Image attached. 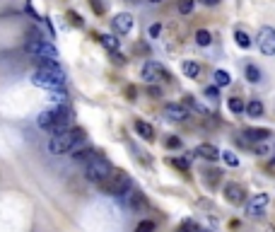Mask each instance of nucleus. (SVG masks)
<instances>
[{"mask_svg": "<svg viewBox=\"0 0 275 232\" xmlns=\"http://www.w3.org/2000/svg\"><path fill=\"white\" fill-rule=\"evenodd\" d=\"M119 201L126 205L128 211H135V213H138V211H145V208H147V198H145V194H143L138 186H130L126 194L119 196Z\"/></svg>", "mask_w": 275, "mask_h": 232, "instance_id": "0eeeda50", "label": "nucleus"}, {"mask_svg": "<svg viewBox=\"0 0 275 232\" xmlns=\"http://www.w3.org/2000/svg\"><path fill=\"white\" fill-rule=\"evenodd\" d=\"M68 17H70V22H73L75 27H82V17H80L77 12H73V10H68Z\"/></svg>", "mask_w": 275, "mask_h": 232, "instance_id": "2f4dec72", "label": "nucleus"}, {"mask_svg": "<svg viewBox=\"0 0 275 232\" xmlns=\"http://www.w3.org/2000/svg\"><path fill=\"white\" fill-rule=\"evenodd\" d=\"M135 232H155V223H152V220H140Z\"/></svg>", "mask_w": 275, "mask_h": 232, "instance_id": "c756f323", "label": "nucleus"}, {"mask_svg": "<svg viewBox=\"0 0 275 232\" xmlns=\"http://www.w3.org/2000/svg\"><path fill=\"white\" fill-rule=\"evenodd\" d=\"M133 15H128V12H119L116 17L111 19V29H114V34H119V37H126L130 29H133Z\"/></svg>", "mask_w": 275, "mask_h": 232, "instance_id": "9d476101", "label": "nucleus"}, {"mask_svg": "<svg viewBox=\"0 0 275 232\" xmlns=\"http://www.w3.org/2000/svg\"><path fill=\"white\" fill-rule=\"evenodd\" d=\"M37 123H39V128L51 131V123H53V109H51V112H41V114H39Z\"/></svg>", "mask_w": 275, "mask_h": 232, "instance_id": "4be33fe9", "label": "nucleus"}, {"mask_svg": "<svg viewBox=\"0 0 275 232\" xmlns=\"http://www.w3.org/2000/svg\"><path fill=\"white\" fill-rule=\"evenodd\" d=\"M234 41H237L239 48H251V37L244 29H234Z\"/></svg>", "mask_w": 275, "mask_h": 232, "instance_id": "412c9836", "label": "nucleus"}, {"mask_svg": "<svg viewBox=\"0 0 275 232\" xmlns=\"http://www.w3.org/2000/svg\"><path fill=\"white\" fill-rule=\"evenodd\" d=\"M212 78H215V85H217V87H227V85L232 83V78H229L227 70H215Z\"/></svg>", "mask_w": 275, "mask_h": 232, "instance_id": "b1692460", "label": "nucleus"}, {"mask_svg": "<svg viewBox=\"0 0 275 232\" xmlns=\"http://www.w3.org/2000/svg\"><path fill=\"white\" fill-rule=\"evenodd\" d=\"M94 155H97V152H94L92 148H80L77 152H73V160H75V162H80V165H87Z\"/></svg>", "mask_w": 275, "mask_h": 232, "instance_id": "6ab92c4d", "label": "nucleus"}, {"mask_svg": "<svg viewBox=\"0 0 275 232\" xmlns=\"http://www.w3.org/2000/svg\"><path fill=\"white\" fill-rule=\"evenodd\" d=\"M256 44H258V48H261V54L273 56L275 54V29L273 27H263L261 32H258Z\"/></svg>", "mask_w": 275, "mask_h": 232, "instance_id": "1a4fd4ad", "label": "nucleus"}, {"mask_svg": "<svg viewBox=\"0 0 275 232\" xmlns=\"http://www.w3.org/2000/svg\"><path fill=\"white\" fill-rule=\"evenodd\" d=\"M172 165H176V167H181L183 172L188 169V162H186V160H181V158H174V160H172Z\"/></svg>", "mask_w": 275, "mask_h": 232, "instance_id": "c9c22d12", "label": "nucleus"}, {"mask_svg": "<svg viewBox=\"0 0 275 232\" xmlns=\"http://www.w3.org/2000/svg\"><path fill=\"white\" fill-rule=\"evenodd\" d=\"M73 109L68 107V104H61V107H56L53 109V123H51V131L48 133H63V131H70V123H73Z\"/></svg>", "mask_w": 275, "mask_h": 232, "instance_id": "39448f33", "label": "nucleus"}, {"mask_svg": "<svg viewBox=\"0 0 275 232\" xmlns=\"http://www.w3.org/2000/svg\"><path fill=\"white\" fill-rule=\"evenodd\" d=\"M92 10H94V15H104V5H101L99 0H90Z\"/></svg>", "mask_w": 275, "mask_h": 232, "instance_id": "f704fd0d", "label": "nucleus"}, {"mask_svg": "<svg viewBox=\"0 0 275 232\" xmlns=\"http://www.w3.org/2000/svg\"><path fill=\"white\" fill-rule=\"evenodd\" d=\"M164 114H167V119L169 121H186L188 119V112H186L183 104H167Z\"/></svg>", "mask_w": 275, "mask_h": 232, "instance_id": "4468645a", "label": "nucleus"}, {"mask_svg": "<svg viewBox=\"0 0 275 232\" xmlns=\"http://www.w3.org/2000/svg\"><path fill=\"white\" fill-rule=\"evenodd\" d=\"M246 80L249 83H261L263 78H261V70H258L256 65H246Z\"/></svg>", "mask_w": 275, "mask_h": 232, "instance_id": "bb28decb", "label": "nucleus"}, {"mask_svg": "<svg viewBox=\"0 0 275 232\" xmlns=\"http://www.w3.org/2000/svg\"><path fill=\"white\" fill-rule=\"evenodd\" d=\"M205 97H208V99H212V102H217V97H220L217 85H215V87H205Z\"/></svg>", "mask_w": 275, "mask_h": 232, "instance_id": "7c9ffc66", "label": "nucleus"}, {"mask_svg": "<svg viewBox=\"0 0 275 232\" xmlns=\"http://www.w3.org/2000/svg\"><path fill=\"white\" fill-rule=\"evenodd\" d=\"M222 160L227 162L229 167H237V165H239V158L232 152V150H225V152H222Z\"/></svg>", "mask_w": 275, "mask_h": 232, "instance_id": "cd10ccee", "label": "nucleus"}, {"mask_svg": "<svg viewBox=\"0 0 275 232\" xmlns=\"http://www.w3.org/2000/svg\"><path fill=\"white\" fill-rule=\"evenodd\" d=\"M205 174H208V184H210V186L220 182V172H217V169H215V172L210 169V172H205Z\"/></svg>", "mask_w": 275, "mask_h": 232, "instance_id": "473e14b6", "label": "nucleus"}, {"mask_svg": "<svg viewBox=\"0 0 275 232\" xmlns=\"http://www.w3.org/2000/svg\"><path fill=\"white\" fill-rule=\"evenodd\" d=\"M225 198H227V203L232 205H239L246 201V191H244V186L237 184V182H229L225 184Z\"/></svg>", "mask_w": 275, "mask_h": 232, "instance_id": "9b49d317", "label": "nucleus"}, {"mask_svg": "<svg viewBox=\"0 0 275 232\" xmlns=\"http://www.w3.org/2000/svg\"><path fill=\"white\" fill-rule=\"evenodd\" d=\"M179 232H210V230L201 227V225L196 223V220H183L181 227H179Z\"/></svg>", "mask_w": 275, "mask_h": 232, "instance_id": "393cba45", "label": "nucleus"}, {"mask_svg": "<svg viewBox=\"0 0 275 232\" xmlns=\"http://www.w3.org/2000/svg\"><path fill=\"white\" fill-rule=\"evenodd\" d=\"M227 109H229L232 114H244V109H246V104L241 102L239 97H229V99H227Z\"/></svg>", "mask_w": 275, "mask_h": 232, "instance_id": "5701e85b", "label": "nucleus"}, {"mask_svg": "<svg viewBox=\"0 0 275 232\" xmlns=\"http://www.w3.org/2000/svg\"><path fill=\"white\" fill-rule=\"evenodd\" d=\"M114 63H126V58H123L119 51H116V54H114Z\"/></svg>", "mask_w": 275, "mask_h": 232, "instance_id": "ea45409f", "label": "nucleus"}, {"mask_svg": "<svg viewBox=\"0 0 275 232\" xmlns=\"http://www.w3.org/2000/svg\"><path fill=\"white\" fill-rule=\"evenodd\" d=\"M244 112H246L249 116H254V119H261V116H263V104L258 102V99H251V102L246 104Z\"/></svg>", "mask_w": 275, "mask_h": 232, "instance_id": "aec40b11", "label": "nucleus"}, {"mask_svg": "<svg viewBox=\"0 0 275 232\" xmlns=\"http://www.w3.org/2000/svg\"><path fill=\"white\" fill-rule=\"evenodd\" d=\"M159 32H162V27H159V24H152V27H150V37L157 39L159 37Z\"/></svg>", "mask_w": 275, "mask_h": 232, "instance_id": "4c0bfd02", "label": "nucleus"}, {"mask_svg": "<svg viewBox=\"0 0 275 232\" xmlns=\"http://www.w3.org/2000/svg\"><path fill=\"white\" fill-rule=\"evenodd\" d=\"M97 39H99V44L104 48H109L111 54H116V51H119V39L114 37V34H99Z\"/></svg>", "mask_w": 275, "mask_h": 232, "instance_id": "f3484780", "label": "nucleus"}, {"mask_svg": "<svg viewBox=\"0 0 275 232\" xmlns=\"http://www.w3.org/2000/svg\"><path fill=\"white\" fill-rule=\"evenodd\" d=\"M147 94H150V97H159V94H162V90H159V87H155V85H150V87H147Z\"/></svg>", "mask_w": 275, "mask_h": 232, "instance_id": "e433bc0d", "label": "nucleus"}, {"mask_svg": "<svg viewBox=\"0 0 275 232\" xmlns=\"http://www.w3.org/2000/svg\"><path fill=\"white\" fill-rule=\"evenodd\" d=\"M203 3H205V5H217L220 0H203Z\"/></svg>", "mask_w": 275, "mask_h": 232, "instance_id": "a19ab883", "label": "nucleus"}, {"mask_svg": "<svg viewBox=\"0 0 275 232\" xmlns=\"http://www.w3.org/2000/svg\"><path fill=\"white\" fill-rule=\"evenodd\" d=\"M181 70H183V75H186V78H193V80H196V78L201 75V65L196 63V61H183Z\"/></svg>", "mask_w": 275, "mask_h": 232, "instance_id": "a211bd4d", "label": "nucleus"}, {"mask_svg": "<svg viewBox=\"0 0 275 232\" xmlns=\"http://www.w3.org/2000/svg\"><path fill=\"white\" fill-rule=\"evenodd\" d=\"M167 148H172V150H179V148H181V140H179V138H176V136H172V138H167Z\"/></svg>", "mask_w": 275, "mask_h": 232, "instance_id": "72a5a7b5", "label": "nucleus"}, {"mask_svg": "<svg viewBox=\"0 0 275 232\" xmlns=\"http://www.w3.org/2000/svg\"><path fill=\"white\" fill-rule=\"evenodd\" d=\"M210 41H212L210 32H205V29H198V32H196V44H198V46H208Z\"/></svg>", "mask_w": 275, "mask_h": 232, "instance_id": "a878e982", "label": "nucleus"}, {"mask_svg": "<svg viewBox=\"0 0 275 232\" xmlns=\"http://www.w3.org/2000/svg\"><path fill=\"white\" fill-rule=\"evenodd\" d=\"M24 51H27L32 58H51V61H58V51H56L53 44H48L44 39H37V41H27L24 44Z\"/></svg>", "mask_w": 275, "mask_h": 232, "instance_id": "423d86ee", "label": "nucleus"}, {"mask_svg": "<svg viewBox=\"0 0 275 232\" xmlns=\"http://www.w3.org/2000/svg\"><path fill=\"white\" fill-rule=\"evenodd\" d=\"M254 148H256L258 155H268V148H266V145H254Z\"/></svg>", "mask_w": 275, "mask_h": 232, "instance_id": "58836bf2", "label": "nucleus"}, {"mask_svg": "<svg viewBox=\"0 0 275 232\" xmlns=\"http://www.w3.org/2000/svg\"><path fill=\"white\" fill-rule=\"evenodd\" d=\"M135 133L145 140H155V128L147 121H135Z\"/></svg>", "mask_w": 275, "mask_h": 232, "instance_id": "dca6fc26", "label": "nucleus"}, {"mask_svg": "<svg viewBox=\"0 0 275 232\" xmlns=\"http://www.w3.org/2000/svg\"><path fill=\"white\" fill-rule=\"evenodd\" d=\"M273 162H275V155H273Z\"/></svg>", "mask_w": 275, "mask_h": 232, "instance_id": "37998d69", "label": "nucleus"}, {"mask_svg": "<svg viewBox=\"0 0 275 232\" xmlns=\"http://www.w3.org/2000/svg\"><path fill=\"white\" fill-rule=\"evenodd\" d=\"M130 186H133V182H130V176L123 172V169H114V174L106 179V182H101L99 189L104 191L106 196H123L126 191H128Z\"/></svg>", "mask_w": 275, "mask_h": 232, "instance_id": "20e7f679", "label": "nucleus"}, {"mask_svg": "<svg viewBox=\"0 0 275 232\" xmlns=\"http://www.w3.org/2000/svg\"><path fill=\"white\" fill-rule=\"evenodd\" d=\"M150 3H162V0H150Z\"/></svg>", "mask_w": 275, "mask_h": 232, "instance_id": "79ce46f5", "label": "nucleus"}, {"mask_svg": "<svg viewBox=\"0 0 275 232\" xmlns=\"http://www.w3.org/2000/svg\"><path fill=\"white\" fill-rule=\"evenodd\" d=\"M85 143V131L82 128H70L63 131L58 136H51V143H48V150L53 155H63V152H77Z\"/></svg>", "mask_w": 275, "mask_h": 232, "instance_id": "f257e3e1", "label": "nucleus"}, {"mask_svg": "<svg viewBox=\"0 0 275 232\" xmlns=\"http://www.w3.org/2000/svg\"><path fill=\"white\" fill-rule=\"evenodd\" d=\"M193 155H198V158H203V160H210V162H215L217 158H222V152L215 148V145H210V143H201V145H196Z\"/></svg>", "mask_w": 275, "mask_h": 232, "instance_id": "ddd939ff", "label": "nucleus"}, {"mask_svg": "<svg viewBox=\"0 0 275 232\" xmlns=\"http://www.w3.org/2000/svg\"><path fill=\"white\" fill-rule=\"evenodd\" d=\"M193 5H196V0H179V12L181 15H191Z\"/></svg>", "mask_w": 275, "mask_h": 232, "instance_id": "c85d7f7f", "label": "nucleus"}, {"mask_svg": "<svg viewBox=\"0 0 275 232\" xmlns=\"http://www.w3.org/2000/svg\"><path fill=\"white\" fill-rule=\"evenodd\" d=\"M111 174H114V165H111L104 155H94V158L85 165V179L92 182V184H97V186H99L101 182H106Z\"/></svg>", "mask_w": 275, "mask_h": 232, "instance_id": "f03ea898", "label": "nucleus"}, {"mask_svg": "<svg viewBox=\"0 0 275 232\" xmlns=\"http://www.w3.org/2000/svg\"><path fill=\"white\" fill-rule=\"evenodd\" d=\"M159 78H169V73H167L157 61H147V63L143 65V80H145V83H157Z\"/></svg>", "mask_w": 275, "mask_h": 232, "instance_id": "f8f14e48", "label": "nucleus"}, {"mask_svg": "<svg viewBox=\"0 0 275 232\" xmlns=\"http://www.w3.org/2000/svg\"><path fill=\"white\" fill-rule=\"evenodd\" d=\"M268 203H270V196L268 194H254V198H249L246 203V215L249 218H261L266 213Z\"/></svg>", "mask_w": 275, "mask_h": 232, "instance_id": "6e6552de", "label": "nucleus"}, {"mask_svg": "<svg viewBox=\"0 0 275 232\" xmlns=\"http://www.w3.org/2000/svg\"><path fill=\"white\" fill-rule=\"evenodd\" d=\"M244 136H246V138L251 140L254 145H256V143H263V140H268L270 136H273V133H270L268 128H249V131H244Z\"/></svg>", "mask_w": 275, "mask_h": 232, "instance_id": "2eb2a0df", "label": "nucleus"}, {"mask_svg": "<svg viewBox=\"0 0 275 232\" xmlns=\"http://www.w3.org/2000/svg\"><path fill=\"white\" fill-rule=\"evenodd\" d=\"M32 83L37 85V87L56 92V90H63L65 73H63V68H58V70H41V68H37L34 75H32Z\"/></svg>", "mask_w": 275, "mask_h": 232, "instance_id": "7ed1b4c3", "label": "nucleus"}]
</instances>
